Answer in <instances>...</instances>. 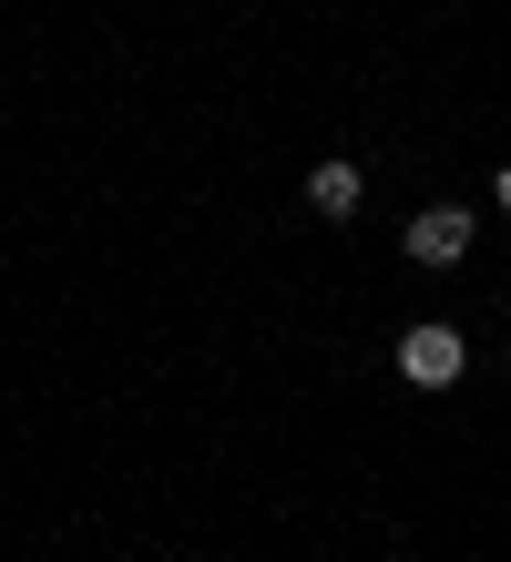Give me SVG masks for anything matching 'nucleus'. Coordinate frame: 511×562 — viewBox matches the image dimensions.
Masks as SVG:
<instances>
[{"label":"nucleus","mask_w":511,"mask_h":562,"mask_svg":"<svg viewBox=\"0 0 511 562\" xmlns=\"http://www.w3.org/2000/svg\"><path fill=\"white\" fill-rule=\"evenodd\" d=\"M491 205H501V215H511V164H501V175H491Z\"/></svg>","instance_id":"nucleus-4"},{"label":"nucleus","mask_w":511,"mask_h":562,"mask_svg":"<svg viewBox=\"0 0 511 562\" xmlns=\"http://www.w3.org/2000/svg\"><path fill=\"white\" fill-rule=\"evenodd\" d=\"M307 205H318L327 225H348L368 205V175H358V164H318V175H307Z\"/></svg>","instance_id":"nucleus-3"},{"label":"nucleus","mask_w":511,"mask_h":562,"mask_svg":"<svg viewBox=\"0 0 511 562\" xmlns=\"http://www.w3.org/2000/svg\"><path fill=\"white\" fill-rule=\"evenodd\" d=\"M470 236H481V215H470V205H420L399 246H409V267H460Z\"/></svg>","instance_id":"nucleus-2"},{"label":"nucleus","mask_w":511,"mask_h":562,"mask_svg":"<svg viewBox=\"0 0 511 562\" xmlns=\"http://www.w3.org/2000/svg\"><path fill=\"white\" fill-rule=\"evenodd\" d=\"M460 369H470V338L460 327H399V379L409 389H460Z\"/></svg>","instance_id":"nucleus-1"}]
</instances>
